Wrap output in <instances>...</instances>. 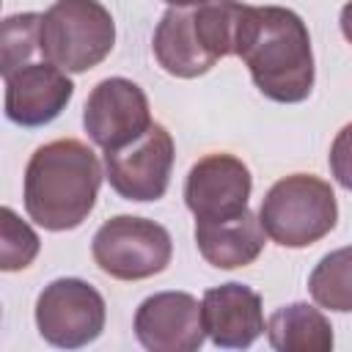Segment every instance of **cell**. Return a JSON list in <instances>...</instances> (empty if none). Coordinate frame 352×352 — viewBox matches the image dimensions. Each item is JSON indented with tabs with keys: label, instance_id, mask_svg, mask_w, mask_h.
Segmentation results:
<instances>
[{
	"label": "cell",
	"instance_id": "17",
	"mask_svg": "<svg viewBox=\"0 0 352 352\" xmlns=\"http://www.w3.org/2000/svg\"><path fill=\"white\" fill-rule=\"evenodd\" d=\"M41 55V14L25 11L3 19L0 30V74L8 77Z\"/></svg>",
	"mask_w": 352,
	"mask_h": 352
},
{
	"label": "cell",
	"instance_id": "15",
	"mask_svg": "<svg viewBox=\"0 0 352 352\" xmlns=\"http://www.w3.org/2000/svg\"><path fill=\"white\" fill-rule=\"evenodd\" d=\"M267 338L280 352H330L333 324L319 308L308 302H289L270 316Z\"/></svg>",
	"mask_w": 352,
	"mask_h": 352
},
{
	"label": "cell",
	"instance_id": "16",
	"mask_svg": "<svg viewBox=\"0 0 352 352\" xmlns=\"http://www.w3.org/2000/svg\"><path fill=\"white\" fill-rule=\"evenodd\" d=\"M308 292L319 308L349 314L352 311V245L330 250L308 275Z\"/></svg>",
	"mask_w": 352,
	"mask_h": 352
},
{
	"label": "cell",
	"instance_id": "19",
	"mask_svg": "<svg viewBox=\"0 0 352 352\" xmlns=\"http://www.w3.org/2000/svg\"><path fill=\"white\" fill-rule=\"evenodd\" d=\"M330 170L336 182L352 192V121L344 124L330 146Z\"/></svg>",
	"mask_w": 352,
	"mask_h": 352
},
{
	"label": "cell",
	"instance_id": "6",
	"mask_svg": "<svg viewBox=\"0 0 352 352\" xmlns=\"http://www.w3.org/2000/svg\"><path fill=\"white\" fill-rule=\"evenodd\" d=\"M104 297L82 278H58L36 300V327L41 338L60 349H80L104 330Z\"/></svg>",
	"mask_w": 352,
	"mask_h": 352
},
{
	"label": "cell",
	"instance_id": "4",
	"mask_svg": "<svg viewBox=\"0 0 352 352\" xmlns=\"http://www.w3.org/2000/svg\"><path fill=\"white\" fill-rule=\"evenodd\" d=\"M113 44L116 22L99 0H55L41 14V55L66 74L99 66Z\"/></svg>",
	"mask_w": 352,
	"mask_h": 352
},
{
	"label": "cell",
	"instance_id": "5",
	"mask_svg": "<svg viewBox=\"0 0 352 352\" xmlns=\"http://www.w3.org/2000/svg\"><path fill=\"white\" fill-rule=\"evenodd\" d=\"M91 256L96 267L116 280H146L168 270L173 239L168 228L154 220L116 214L94 234Z\"/></svg>",
	"mask_w": 352,
	"mask_h": 352
},
{
	"label": "cell",
	"instance_id": "8",
	"mask_svg": "<svg viewBox=\"0 0 352 352\" xmlns=\"http://www.w3.org/2000/svg\"><path fill=\"white\" fill-rule=\"evenodd\" d=\"M151 124L146 91L126 77H107L96 82L82 107V126L102 151L132 143Z\"/></svg>",
	"mask_w": 352,
	"mask_h": 352
},
{
	"label": "cell",
	"instance_id": "7",
	"mask_svg": "<svg viewBox=\"0 0 352 352\" xmlns=\"http://www.w3.org/2000/svg\"><path fill=\"white\" fill-rule=\"evenodd\" d=\"M173 170V138L162 124H151L132 143L104 151V179L126 201H160Z\"/></svg>",
	"mask_w": 352,
	"mask_h": 352
},
{
	"label": "cell",
	"instance_id": "21",
	"mask_svg": "<svg viewBox=\"0 0 352 352\" xmlns=\"http://www.w3.org/2000/svg\"><path fill=\"white\" fill-rule=\"evenodd\" d=\"M170 8H195V6H204L209 0H165Z\"/></svg>",
	"mask_w": 352,
	"mask_h": 352
},
{
	"label": "cell",
	"instance_id": "20",
	"mask_svg": "<svg viewBox=\"0 0 352 352\" xmlns=\"http://www.w3.org/2000/svg\"><path fill=\"white\" fill-rule=\"evenodd\" d=\"M338 25H341V33H344V38L352 44V0L341 8V16H338Z\"/></svg>",
	"mask_w": 352,
	"mask_h": 352
},
{
	"label": "cell",
	"instance_id": "1",
	"mask_svg": "<svg viewBox=\"0 0 352 352\" xmlns=\"http://www.w3.org/2000/svg\"><path fill=\"white\" fill-rule=\"evenodd\" d=\"M236 55L256 88L280 104L305 102L314 91L311 33L300 14L283 6H248Z\"/></svg>",
	"mask_w": 352,
	"mask_h": 352
},
{
	"label": "cell",
	"instance_id": "11",
	"mask_svg": "<svg viewBox=\"0 0 352 352\" xmlns=\"http://www.w3.org/2000/svg\"><path fill=\"white\" fill-rule=\"evenodd\" d=\"M3 80L8 121L28 129L55 121L74 96V82L50 60H33Z\"/></svg>",
	"mask_w": 352,
	"mask_h": 352
},
{
	"label": "cell",
	"instance_id": "18",
	"mask_svg": "<svg viewBox=\"0 0 352 352\" xmlns=\"http://www.w3.org/2000/svg\"><path fill=\"white\" fill-rule=\"evenodd\" d=\"M38 234L11 209H0V270L3 272H16L33 264L38 256Z\"/></svg>",
	"mask_w": 352,
	"mask_h": 352
},
{
	"label": "cell",
	"instance_id": "2",
	"mask_svg": "<svg viewBox=\"0 0 352 352\" xmlns=\"http://www.w3.org/2000/svg\"><path fill=\"white\" fill-rule=\"evenodd\" d=\"M102 179L99 157L82 140L60 138L44 143L25 168V212L47 231H72L94 212Z\"/></svg>",
	"mask_w": 352,
	"mask_h": 352
},
{
	"label": "cell",
	"instance_id": "14",
	"mask_svg": "<svg viewBox=\"0 0 352 352\" xmlns=\"http://www.w3.org/2000/svg\"><path fill=\"white\" fill-rule=\"evenodd\" d=\"M267 231L250 209L226 220H195V245L201 256L217 270H236L253 264L264 250Z\"/></svg>",
	"mask_w": 352,
	"mask_h": 352
},
{
	"label": "cell",
	"instance_id": "9",
	"mask_svg": "<svg viewBox=\"0 0 352 352\" xmlns=\"http://www.w3.org/2000/svg\"><path fill=\"white\" fill-rule=\"evenodd\" d=\"M253 176L234 154L201 157L184 179V204L195 220H226L248 209Z\"/></svg>",
	"mask_w": 352,
	"mask_h": 352
},
{
	"label": "cell",
	"instance_id": "12",
	"mask_svg": "<svg viewBox=\"0 0 352 352\" xmlns=\"http://www.w3.org/2000/svg\"><path fill=\"white\" fill-rule=\"evenodd\" d=\"M201 308L206 336L223 349H245L267 330L261 294L245 283L228 280L206 289Z\"/></svg>",
	"mask_w": 352,
	"mask_h": 352
},
{
	"label": "cell",
	"instance_id": "10",
	"mask_svg": "<svg viewBox=\"0 0 352 352\" xmlns=\"http://www.w3.org/2000/svg\"><path fill=\"white\" fill-rule=\"evenodd\" d=\"M135 336L151 352H195L204 346V308L187 292H157L135 311Z\"/></svg>",
	"mask_w": 352,
	"mask_h": 352
},
{
	"label": "cell",
	"instance_id": "3",
	"mask_svg": "<svg viewBox=\"0 0 352 352\" xmlns=\"http://www.w3.org/2000/svg\"><path fill=\"white\" fill-rule=\"evenodd\" d=\"M258 220L267 236L280 248H308L336 228V192L314 173L283 176L267 190Z\"/></svg>",
	"mask_w": 352,
	"mask_h": 352
},
{
	"label": "cell",
	"instance_id": "13",
	"mask_svg": "<svg viewBox=\"0 0 352 352\" xmlns=\"http://www.w3.org/2000/svg\"><path fill=\"white\" fill-rule=\"evenodd\" d=\"M151 50L157 63L168 74L182 80L201 77L217 63V58L212 55V50L201 36L192 8H168L157 22Z\"/></svg>",
	"mask_w": 352,
	"mask_h": 352
}]
</instances>
